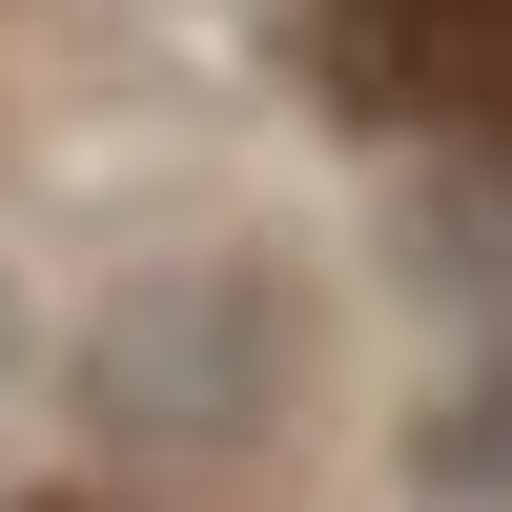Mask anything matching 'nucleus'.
<instances>
[{
    "label": "nucleus",
    "mask_w": 512,
    "mask_h": 512,
    "mask_svg": "<svg viewBox=\"0 0 512 512\" xmlns=\"http://www.w3.org/2000/svg\"><path fill=\"white\" fill-rule=\"evenodd\" d=\"M0 431H21V308H0Z\"/></svg>",
    "instance_id": "f03ea898"
},
{
    "label": "nucleus",
    "mask_w": 512,
    "mask_h": 512,
    "mask_svg": "<svg viewBox=\"0 0 512 512\" xmlns=\"http://www.w3.org/2000/svg\"><path fill=\"white\" fill-rule=\"evenodd\" d=\"M328 103L512 144V0H328Z\"/></svg>",
    "instance_id": "f257e3e1"
}]
</instances>
